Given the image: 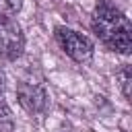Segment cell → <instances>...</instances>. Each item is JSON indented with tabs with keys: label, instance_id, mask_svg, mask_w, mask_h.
<instances>
[{
	"label": "cell",
	"instance_id": "6da1fadb",
	"mask_svg": "<svg viewBox=\"0 0 132 132\" xmlns=\"http://www.w3.org/2000/svg\"><path fill=\"white\" fill-rule=\"evenodd\" d=\"M91 27L107 50L124 56L132 52V25L111 0L97 2L91 16Z\"/></svg>",
	"mask_w": 132,
	"mask_h": 132
},
{
	"label": "cell",
	"instance_id": "7a4b0ae2",
	"mask_svg": "<svg viewBox=\"0 0 132 132\" xmlns=\"http://www.w3.org/2000/svg\"><path fill=\"white\" fill-rule=\"evenodd\" d=\"M56 41L62 47V52L74 62H89L93 58L95 52L93 41L70 27H56Z\"/></svg>",
	"mask_w": 132,
	"mask_h": 132
},
{
	"label": "cell",
	"instance_id": "3957f363",
	"mask_svg": "<svg viewBox=\"0 0 132 132\" xmlns=\"http://www.w3.org/2000/svg\"><path fill=\"white\" fill-rule=\"evenodd\" d=\"M23 50H25V35L21 25L12 16L0 12V56L6 60H16L23 56Z\"/></svg>",
	"mask_w": 132,
	"mask_h": 132
},
{
	"label": "cell",
	"instance_id": "277c9868",
	"mask_svg": "<svg viewBox=\"0 0 132 132\" xmlns=\"http://www.w3.org/2000/svg\"><path fill=\"white\" fill-rule=\"evenodd\" d=\"M16 95H19V103L23 105V109L29 111L31 116H39L47 109L45 87L35 78H23L16 87Z\"/></svg>",
	"mask_w": 132,
	"mask_h": 132
},
{
	"label": "cell",
	"instance_id": "5b68a950",
	"mask_svg": "<svg viewBox=\"0 0 132 132\" xmlns=\"http://www.w3.org/2000/svg\"><path fill=\"white\" fill-rule=\"evenodd\" d=\"M12 128H14V120H12L10 107L4 99V93L0 89V132H12Z\"/></svg>",
	"mask_w": 132,
	"mask_h": 132
},
{
	"label": "cell",
	"instance_id": "8992f818",
	"mask_svg": "<svg viewBox=\"0 0 132 132\" xmlns=\"http://www.w3.org/2000/svg\"><path fill=\"white\" fill-rule=\"evenodd\" d=\"M118 80H120V89H122L124 97L130 101V97H132V91H130V85H132V72H130V66H124V68L118 72Z\"/></svg>",
	"mask_w": 132,
	"mask_h": 132
},
{
	"label": "cell",
	"instance_id": "52a82bcc",
	"mask_svg": "<svg viewBox=\"0 0 132 132\" xmlns=\"http://www.w3.org/2000/svg\"><path fill=\"white\" fill-rule=\"evenodd\" d=\"M21 8H23V0H0V12L8 16H14Z\"/></svg>",
	"mask_w": 132,
	"mask_h": 132
},
{
	"label": "cell",
	"instance_id": "ba28073f",
	"mask_svg": "<svg viewBox=\"0 0 132 132\" xmlns=\"http://www.w3.org/2000/svg\"><path fill=\"white\" fill-rule=\"evenodd\" d=\"M60 132H68V130H60Z\"/></svg>",
	"mask_w": 132,
	"mask_h": 132
}]
</instances>
